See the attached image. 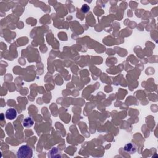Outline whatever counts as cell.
I'll return each mask as SVG.
<instances>
[{"mask_svg":"<svg viewBox=\"0 0 158 158\" xmlns=\"http://www.w3.org/2000/svg\"><path fill=\"white\" fill-rule=\"evenodd\" d=\"M48 157H61L60 151L57 148H53L48 153Z\"/></svg>","mask_w":158,"mask_h":158,"instance_id":"4","label":"cell"},{"mask_svg":"<svg viewBox=\"0 0 158 158\" xmlns=\"http://www.w3.org/2000/svg\"><path fill=\"white\" fill-rule=\"evenodd\" d=\"M33 156V150L28 145H22L19 148L17 157L19 158H31Z\"/></svg>","mask_w":158,"mask_h":158,"instance_id":"1","label":"cell"},{"mask_svg":"<svg viewBox=\"0 0 158 158\" xmlns=\"http://www.w3.org/2000/svg\"><path fill=\"white\" fill-rule=\"evenodd\" d=\"M81 10H82V12H84V13H86V12H88V11L90 10V7L87 4H84V5L82 6Z\"/></svg>","mask_w":158,"mask_h":158,"instance_id":"6","label":"cell"},{"mask_svg":"<svg viewBox=\"0 0 158 158\" xmlns=\"http://www.w3.org/2000/svg\"><path fill=\"white\" fill-rule=\"evenodd\" d=\"M124 151H126L127 153H129L130 154H133L137 152V148L135 144L132 143H130L125 145Z\"/></svg>","mask_w":158,"mask_h":158,"instance_id":"2","label":"cell"},{"mask_svg":"<svg viewBox=\"0 0 158 158\" xmlns=\"http://www.w3.org/2000/svg\"><path fill=\"white\" fill-rule=\"evenodd\" d=\"M34 122L33 119L30 117H26V119H24L22 124H23V126L24 127L30 128L31 127H32L33 125H34Z\"/></svg>","mask_w":158,"mask_h":158,"instance_id":"5","label":"cell"},{"mask_svg":"<svg viewBox=\"0 0 158 158\" xmlns=\"http://www.w3.org/2000/svg\"><path fill=\"white\" fill-rule=\"evenodd\" d=\"M5 116L6 119L9 120H13L16 118L17 116V112L14 108H9L7 111H6L5 113Z\"/></svg>","mask_w":158,"mask_h":158,"instance_id":"3","label":"cell"}]
</instances>
